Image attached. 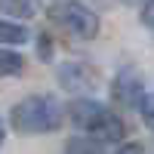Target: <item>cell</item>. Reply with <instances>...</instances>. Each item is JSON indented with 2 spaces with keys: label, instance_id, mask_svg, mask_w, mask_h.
<instances>
[{
  "label": "cell",
  "instance_id": "obj_6",
  "mask_svg": "<svg viewBox=\"0 0 154 154\" xmlns=\"http://www.w3.org/2000/svg\"><path fill=\"white\" fill-rule=\"evenodd\" d=\"M0 12L9 19H22L28 22L40 12V0H0Z\"/></svg>",
  "mask_w": 154,
  "mask_h": 154
},
{
  "label": "cell",
  "instance_id": "obj_8",
  "mask_svg": "<svg viewBox=\"0 0 154 154\" xmlns=\"http://www.w3.org/2000/svg\"><path fill=\"white\" fill-rule=\"evenodd\" d=\"M65 154H105V151H102V142H96V139L74 136L65 142Z\"/></svg>",
  "mask_w": 154,
  "mask_h": 154
},
{
  "label": "cell",
  "instance_id": "obj_3",
  "mask_svg": "<svg viewBox=\"0 0 154 154\" xmlns=\"http://www.w3.org/2000/svg\"><path fill=\"white\" fill-rule=\"evenodd\" d=\"M49 22L77 40H93L99 34V16L89 6L74 3V0H62V3L49 6Z\"/></svg>",
  "mask_w": 154,
  "mask_h": 154
},
{
  "label": "cell",
  "instance_id": "obj_2",
  "mask_svg": "<svg viewBox=\"0 0 154 154\" xmlns=\"http://www.w3.org/2000/svg\"><path fill=\"white\" fill-rule=\"evenodd\" d=\"M68 114H71L74 126L89 133V139H96V142H120L123 133H126L123 120L96 99H77L68 108Z\"/></svg>",
  "mask_w": 154,
  "mask_h": 154
},
{
  "label": "cell",
  "instance_id": "obj_12",
  "mask_svg": "<svg viewBox=\"0 0 154 154\" xmlns=\"http://www.w3.org/2000/svg\"><path fill=\"white\" fill-rule=\"evenodd\" d=\"M117 154H145V148L139 145V142H126V145L117 148Z\"/></svg>",
  "mask_w": 154,
  "mask_h": 154
},
{
  "label": "cell",
  "instance_id": "obj_13",
  "mask_svg": "<svg viewBox=\"0 0 154 154\" xmlns=\"http://www.w3.org/2000/svg\"><path fill=\"white\" fill-rule=\"evenodd\" d=\"M3 136H6V133H3V120H0V145H3Z\"/></svg>",
  "mask_w": 154,
  "mask_h": 154
},
{
  "label": "cell",
  "instance_id": "obj_5",
  "mask_svg": "<svg viewBox=\"0 0 154 154\" xmlns=\"http://www.w3.org/2000/svg\"><path fill=\"white\" fill-rule=\"evenodd\" d=\"M111 96H114L117 105H130V108L139 105V99L145 96V89H142V83H139V77H136L133 68H126V71L117 74V80L111 86Z\"/></svg>",
  "mask_w": 154,
  "mask_h": 154
},
{
  "label": "cell",
  "instance_id": "obj_10",
  "mask_svg": "<svg viewBox=\"0 0 154 154\" xmlns=\"http://www.w3.org/2000/svg\"><path fill=\"white\" fill-rule=\"evenodd\" d=\"M136 108H139V114H142V117L154 126V96H148V93H145L142 99H139V105H136Z\"/></svg>",
  "mask_w": 154,
  "mask_h": 154
},
{
  "label": "cell",
  "instance_id": "obj_11",
  "mask_svg": "<svg viewBox=\"0 0 154 154\" xmlns=\"http://www.w3.org/2000/svg\"><path fill=\"white\" fill-rule=\"evenodd\" d=\"M142 22L148 25V28H154V0H145V6H142Z\"/></svg>",
  "mask_w": 154,
  "mask_h": 154
},
{
  "label": "cell",
  "instance_id": "obj_7",
  "mask_svg": "<svg viewBox=\"0 0 154 154\" xmlns=\"http://www.w3.org/2000/svg\"><path fill=\"white\" fill-rule=\"evenodd\" d=\"M22 43H28V31L19 22L0 19V46H22Z\"/></svg>",
  "mask_w": 154,
  "mask_h": 154
},
{
  "label": "cell",
  "instance_id": "obj_4",
  "mask_svg": "<svg viewBox=\"0 0 154 154\" xmlns=\"http://www.w3.org/2000/svg\"><path fill=\"white\" fill-rule=\"evenodd\" d=\"M59 83L68 89V93H77V96H86L96 89V80H99V71L93 65H86V62H65V65H59L56 71Z\"/></svg>",
  "mask_w": 154,
  "mask_h": 154
},
{
  "label": "cell",
  "instance_id": "obj_1",
  "mask_svg": "<svg viewBox=\"0 0 154 154\" xmlns=\"http://www.w3.org/2000/svg\"><path fill=\"white\" fill-rule=\"evenodd\" d=\"M65 120V108L53 96H28L9 108V123L22 136H43L56 133Z\"/></svg>",
  "mask_w": 154,
  "mask_h": 154
},
{
  "label": "cell",
  "instance_id": "obj_9",
  "mask_svg": "<svg viewBox=\"0 0 154 154\" xmlns=\"http://www.w3.org/2000/svg\"><path fill=\"white\" fill-rule=\"evenodd\" d=\"M25 71V59L12 49H0V77H12Z\"/></svg>",
  "mask_w": 154,
  "mask_h": 154
}]
</instances>
